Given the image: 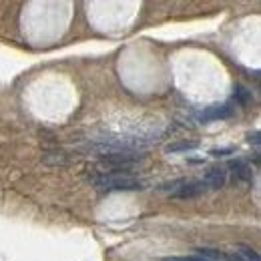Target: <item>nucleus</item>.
Wrapping results in <instances>:
<instances>
[{
	"mask_svg": "<svg viewBox=\"0 0 261 261\" xmlns=\"http://www.w3.org/2000/svg\"><path fill=\"white\" fill-rule=\"evenodd\" d=\"M89 181L102 191H143L147 183L129 173H98L89 177Z\"/></svg>",
	"mask_w": 261,
	"mask_h": 261,
	"instance_id": "f257e3e1",
	"label": "nucleus"
},
{
	"mask_svg": "<svg viewBox=\"0 0 261 261\" xmlns=\"http://www.w3.org/2000/svg\"><path fill=\"white\" fill-rule=\"evenodd\" d=\"M209 191V187L203 183V181H183L173 193H171V199H195V197L205 195Z\"/></svg>",
	"mask_w": 261,
	"mask_h": 261,
	"instance_id": "f03ea898",
	"label": "nucleus"
},
{
	"mask_svg": "<svg viewBox=\"0 0 261 261\" xmlns=\"http://www.w3.org/2000/svg\"><path fill=\"white\" fill-rule=\"evenodd\" d=\"M235 113V107L231 102H223V105H213V107H207L203 113H201V121L203 123H211V121H225L229 117H233Z\"/></svg>",
	"mask_w": 261,
	"mask_h": 261,
	"instance_id": "7ed1b4c3",
	"label": "nucleus"
},
{
	"mask_svg": "<svg viewBox=\"0 0 261 261\" xmlns=\"http://www.w3.org/2000/svg\"><path fill=\"white\" fill-rule=\"evenodd\" d=\"M229 171L233 175V181H239V183H249L253 179V171H251V165L243 159H233L229 161Z\"/></svg>",
	"mask_w": 261,
	"mask_h": 261,
	"instance_id": "20e7f679",
	"label": "nucleus"
},
{
	"mask_svg": "<svg viewBox=\"0 0 261 261\" xmlns=\"http://www.w3.org/2000/svg\"><path fill=\"white\" fill-rule=\"evenodd\" d=\"M201 181H203L209 189H221V187L227 185V171L221 169V167H211V169L203 175Z\"/></svg>",
	"mask_w": 261,
	"mask_h": 261,
	"instance_id": "39448f33",
	"label": "nucleus"
},
{
	"mask_svg": "<svg viewBox=\"0 0 261 261\" xmlns=\"http://www.w3.org/2000/svg\"><path fill=\"white\" fill-rule=\"evenodd\" d=\"M70 157L66 155L65 151H61V149H53V151H44V155H42V163L50 165V167H66V165H70Z\"/></svg>",
	"mask_w": 261,
	"mask_h": 261,
	"instance_id": "423d86ee",
	"label": "nucleus"
},
{
	"mask_svg": "<svg viewBox=\"0 0 261 261\" xmlns=\"http://www.w3.org/2000/svg\"><path fill=\"white\" fill-rule=\"evenodd\" d=\"M233 100H235V105H239V107H247V105L253 102V95H251V91H249L247 87L235 85V89H233Z\"/></svg>",
	"mask_w": 261,
	"mask_h": 261,
	"instance_id": "0eeeda50",
	"label": "nucleus"
},
{
	"mask_svg": "<svg viewBox=\"0 0 261 261\" xmlns=\"http://www.w3.org/2000/svg\"><path fill=\"white\" fill-rule=\"evenodd\" d=\"M197 255L203 257V259H207V261H223L225 259V255H223L221 251H217V249H209V247H201V249H197Z\"/></svg>",
	"mask_w": 261,
	"mask_h": 261,
	"instance_id": "6e6552de",
	"label": "nucleus"
},
{
	"mask_svg": "<svg viewBox=\"0 0 261 261\" xmlns=\"http://www.w3.org/2000/svg\"><path fill=\"white\" fill-rule=\"evenodd\" d=\"M197 147V143H177V145H169L167 147V153H189V151H195Z\"/></svg>",
	"mask_w": 261,
	"mask_h": 261,
	"instance_id": "1a4fd4ad",
	"label": "nucleus"
},
{
	"mask_svg": "<svg viewBox=\"0 0 261 261\" xmlns=\"http://www.w3.org/2000/svg\"><path fill=\"white\" fill-rule=\"evenodd\" d=\"M237 253L243 261H259V253L255 249H251V247H239Z\"/></svg>",
	"mask_w": 261,
	"mask_h": 261,
	"instance_id": "9d476101",
	"label": "nucleus"
},
{
	"mask_svg": "<svg viewBox=\"0 0 261 261\" xmlns=\"http://www.w3.org/2000/svg\"><path fill=\"white\" fill-rule=\"evenodd\" d=\"M163 261H207L199 255H189V257H165Z\"/></svg>",
	"mask_w": 261,
	"mask_h": 261,
	"instance_id": "9b49d317",
	"label": "nucleus"
},
{
	"mask_svg": "<svg viewBox=\"0 0 261 261\" xmlns=\"http://www.w3.org/2000/svg\"><path fill=\"white\" fill-rule=\"evenodd\" d=\"M213 157H225V155H233V149H213L211 151Z\"/></svg>",
	"mask_w": 261,
	"mask_h": 261,
	"instance_id": "f8f14e48",
	"label": "nucleus"
},
{
	"mask_svg": "<svg viewBox=\"0 0 261 261\" xmlns=\"http://www.w3.org/2000/svg\"><path fill=\"white\" fill-rule=\"evenodd\" d=\"M225 261H243V259H241L239 253L235 251V253H227V255H225Z\"/></svg>",
	"mask_w": 261,
	"mask_h": 261,
	"instance_id": "ddd939ff",
	"label": "nucleus"
},
{
	"mask_svg": "<svg viewBox=\"0 0 261 261\" xmlns=\"http://www.w3.org/2000/svg\"><path fill=\"white\" fill-rule=\"evenodd\" d=\"M253 141V145H259V133H253V139H249V143Z\"/></svg>",
	"mask_w": 261,
	"mask_h": 261,
	"instance_id": "4468645a",
	"label": "nucleus"
}]
</instances>
